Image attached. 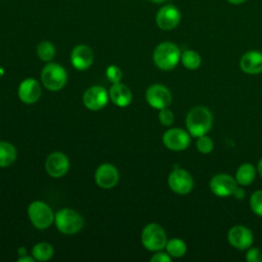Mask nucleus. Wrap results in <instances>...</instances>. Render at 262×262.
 I'll return each instance as SVG.
<instances>
[{
	"mask_svg": "<svg viewBox=\"0 0 262 262\" xmlns=\"http://www.w3.org/2000/svg\"><path fill=\"white\" fill-rule=\"evenodd\" d=\"M119 177L118 169L110 163H103L98 166L94 174L96 184L104 189H110L116 186L119 181Z\"/></svg>",
	"mask_w": 262,
	"mask_h": 262,
	"instance_id": "obj_15",
	"label": "nucleus"
},
{
	"mask_svg": "<svg viewBox=\"0 0 262 262\" xmlns=\"http://www.w3.org/2000/svg\"><path fill=\"white\" fill-rule=\"evenodd\" d=\"M17 261L18 262H23V261H27V262H34L35 261V259H34V257H29V256H26V255H23V256H20L18 259H17Z\"/></svg>",
	"mask_w": 262,
	"mask_h": 262,
	"instance_id": "obj_33",
	"label": "nucleus"
},
{
	"mask_svg": "<svg viewBox=\"0 0 262 262\" xmlns=\"http://www.w3.org/2000/svg\"><path fill=\"white\" fill-rule=\"evenodd\" d=\"M54 254L53 247L48 243H38L32 249V256L37 261H48Z\"/></svg>",
	"mask_w": 262,
	"mask_h": 262,
	"instance_id": "obj_22",
	"label": "nucleus"
},
{
	"mask_svg": "<svg viewBox=\"0 0 262 262\" xmlns=\"http://www.w3.org/2000/svg\"><path fill=\"white\" fill-rule=\"evenodd\" d=\"M37 55L43 61H50L55 56V47L49 41H42L37 46Z\"/></svg>",
	"mask_w": 262,
	"mask_h": 262,
	"instance_id": "obj_25",
	"label": "nucleus"
},
{
	"mask_svg": "<svg viewBox=\"0 0 262 262\" xmlns=\"http://www.w3.org/2000/svg\"><path fill=\"white\" fill-rule=\"evenodd\" d=\"M145 98L151 107L160 111L170 105L172 94L166 86L162 84H152L146 89Z\"/></svg>",
	"mask_w": 262,
	"mask_h": 262,
	"instance_id": "obj_8",
	"label": "nucleus"
},
{
	"mask_svg": "<svg viewBox=\"0 0 262 262\" xmlns=\"http://www.w3.org/2000/svg\"><path fill=\"white\" fill-rule=\"evenodd\" d=\"M195 146H196V149L201 154L207 155V154H210L213 150L214 142L211 139V137H209V136H207V134H205V135H202V136L198 137Z\"/></svg>",
	"mask_w": 262,
	"mask_h": 262,
	"instance_id": "obj_26",
	"label": "nucleus"
},
{
	"mask_svg": "<svg viewBox=\"0 0 262 262\" xmlns=\"http://www.w3.org/2000/svg\"><path fill=\"white\" fill-rule=\"evenodd\" d=\"M232 195H233L235 199H237V200H242V199H244V196H245V190H244L242 187H238V186H237V187L234 189Z\"/></svg>",
	"mask_w": 262,
	"mask_h": 262,
	"instance_id": "obj_32",
	"label": "nucleus"
},
{
	"mask_svg": "<svg viewBox=\"0 0 262 262\" xmlns=\"http://www.w3.org/2000/svg\"><path fill=\"white\" fill-rule=\"evenodd\" d=\"M110 95L108 92L102 86H91L83 94V103L90 111H99L103 108L107 101Z\"/></svg>",
	"mask_w": 262,
	"mask_h": 262,
	"instance_id": "obj_11",
	"label": "nucleus"
},
{
	"mask_svg": "<svg viewBox=\"0 0 262 262\" xmlns=\"http://www.w3.org/2000/svg\"><path fill=\"white\" fill-rule=\"evenodd\" d=\"M54 223L61 233L74 234L83 228L84 218L77 211L70 208H63L55 213Z\"/></svg>",
	"mask_w": 262,
	"mask_h": 262,
	"instance_id": "obj_3",
	"label": "nucleus"
},
{
	"mask_svg": "<svg viewBox=\"0 0 262 262\" xmlns=\"http://www.w3.org/2000/svg\"><path fill=\"white\" fill-rule=\"evenodd\" d=\"M186 129L190 136L199 137L207 134L213 126V115L203 105L192 107L186 116Z\"/></svg>",
	"mask_w": 262,
	"mask_h": 262,
	"instance_id": "obj_1",
	"label": "nucleus"
},
{
	"mask_svg": "<svg viewBox=\"0 0 262 262\" xmlns=\"http://www.w3.org/2000/svg\"><path fill=\"white\" fill-rule=\"evenodd\" d=\"M159 121L163 126H171L174 122V115L168 107L160 110Z\"/></svg>",
	"mask_w": 262,
	"mask_h": 262,
	"instance_id": "obj_29",
	"label": "nucleus"
},
{
	"mask_svg": "<svg viewBox=\"0 0 262 262\" xmlns=\"http://www.w3.org/2000/svg\"><path fill=\"white\" fill-rule=\"evenodd\" d=\"M250 207L252 211L257 215L262 217V190H256L252 193L250 198Z\"/></svg>",
	"mask_w": 262,
	"mask_h": 262,
	"instance_id": "obj_27",
	"label": "nucleus"
},
{
	"mask_svg": "<svg viewBox=\"0 0 262 262\" xmlns=\"http://www.w3.org/2000/svg\"><path fill=\"white\" fill-rule=\"evenodd\" d=\"M242 71L249 75H258L262 73V52L251 50L244 53L239 60Z\"/></svg>",
	"mask_w": 262,
	"mask_h": 262,
	"instance_id": "obj_18",
	"label": "nucleus"
},
{
	"mask_svg": "<svg viewBox=\"0 0 262 262\" xmlns=\"http://www.w3.org/2000/svg\"><path fill=\"white\" fill-rule=\"evenodd\" d=\"M105 75L108 81H111L113 84L114 83H119L122 79V71L119 67L115 64H111L106 68Z\"/></svg>",
	"mask_w": 262,
	"mask_h": 262,
	"instance_id": "obj_28",
	"label": "nucleus"
},
{
	"mask_svg": "<svg viewBox=\"0 0 262 262\" xmlns=\"http://www.w3.org/2000/svg\"><path fill=\"white\" fill-rule=\"evenodd\" d=\"M165 249L172 258H180L184 256L187 251L186 244L182 239L177 237L169 239L166 244Z\"/></svg>",
	"mask_w": 262,
	"mask_h": 262,
	"instance_id": "obj_23",
	"label": "nucleus"
},
{
	"mask_svg": "<svg viewBox=\"0 0 262 262\" xmlns=\"http://www.w3.org/2000/svg\"><path fill=\"white\" fill-rule=\"evenodd\" d=\"M246 259L249 262H261L262 261V252L258 248H249Z\"/></svg>",
	"mask_w": 262,
	"mask_h": 262,
	"instance_id": "obj_30",
	"label": "nucleus"
},
{
	"mask_svg": "<svg viewBox=\"0 0 262 262\" xmlns=\"http://www.w3.org/2000/svg\"><path fill=\"white\" fill-rule=\"evenodd\" d=\"M45 169L51 177H62L70 169L69 158L61 151L51 152L45 161Z\"/></svg>",
	"mask_w": 262,
	"mask_h": 262,
	"instance_id": "obj_13",
	"label": "nucleus"
},
{
	"mask_svg": "<svg viewBox=\"0 0 262 262\" xmlns=\"http://www.w3.org/2000/svg\"><path fill=\"white\" fill-rule=\"evenodd\" d=\"M171 256L168 253L162 252L161 251H157L156 254L152 255V257L150 258L151 262H170L171 261Z\"/></svg>",
	"mask_w": 262,
	"mask_h": 262,
	"instance_id": "obj_31",
	"label": "nucleus"
},
{
	"mask_svg": "<svg viewBox=\"0 0 262 262\" xmlns=\"http://www.w3.org/2000/svg\"><path fill=\"white\" fill-rule=\"evenodd\" d=\"M151 2H155V3H163V2H165L166 0H150Z\"/></svg>",
	"mask_w": 262,
	"mask_h": 262,
	"instance_id": "obj_36",
	"label": "nucleus"
},
{
	"mask_svg": "<svg viewBox=\"0 0 262 262\" xmlns=\"http://www.w3.org/2000/svg\"><path fill=\"white\" fill-rule=\"evenodd\" d=\"M164 145L173 151H181L190 144V134L181 128H171L163 134Z\"/></svg>",
	"mask_w": 262,
	"mask_h": 262,
	"instance_id": "obj_9",
	"label": "nucleus"
},
{
	"mask_svg": "<svg viewBox=\"0 0 262 262\" xmlns=\"http://www.w3.org/2000/svg\"><path fill=\"white\" fill-rule=\"evenodd\" d=\"M227 241L233 248L237 250H246L252 246L254 235L248 227L244 225H234L227 233Z\"/></svg>",
	"mask_w": 262,
	"mask_h": 262,
	"instance_id": "obj_14",
	"label": "nucleus"
},
{
	"mask_svg": "<svg viewBox=\"0 0 262 262\" xmlns=\"http://www.w3.org/2000/svg\"><path fill=\"white\" fill-rule=\"evenodd\" d=\"M28 216L37 229H46L54 222L52 209L42 201H34L29 205Z\"/></svg>",
	"mask_w": 262,
	"mask_h": 262,
	"instance_id": "obj_6",
	"label": "nucleus"
},
{
	"mask_svg": "<svg viewBox=\"0 0 262 262\" xmlns=\"http://www.w3.org/2000/svg\"><path fill=\"white\" fill-rule=\"evenodd\" d=\"M181 20V13L179 9L172 5L167 4L162 6L156 14L157 26L164 31H171L175 29Z\"/></svg>",
	"mask_w": 262,
	"mask_h": 262,
	"instance_id": "obj_10",
	"label": "nucleus"
},
{
	"mask_svg": "<svg viewBox=\"0 0 262 262\" xmlns=\"http://www.w3.org/2000/svg\"><path fill=\"white\" fill-rule=\"evenodd\" d=\"M17 151L13 144L7 141H0V168L12 165L16 159Z\"/></svg>",
	"mask_w": 262,
	"mask_h": 262,
	"instance_id": "obj_21",
	"label": "nucleus"
},
{
	"mask_svg": "<svg viewBox=\"0 0 262 262\" xmlns=\"http://www.w3.org/2000/svg\"><path fill=\"white\" fill-rule=\"evenodd\" d=\"M168 185L175 193L186 194L193 188V179L188 171L176 168L168 176Z\"/></svg>",
	"mask_w": 262,
	"mask_h": 262,
	"instance_id": "obj_7",
	"label": "nucleus"
},
{
	"mask_svg": "<svg viewBox=\"0 0 262 262\" xmlns=\"http://www.w3.org/2000/svg\"><path fill=\"white\" fill-rule=\"evenodd\" d=\"M209 186L215 195L225 198L232 195L234 189L237 187V182L232 176L225 173H220L211 178Z\"/></svg>",
	"mask_w": 262,
	"mask_h": 262,
	"instance_id": "obj_12",
	"label": "nucleus"
},
{
	"mask_svg": "<svg viewBox=\"0 0 262 262\" xmlns=\"http://www.w3.org/2000/svg\"><path fill=\"white\" fill-rule=\"evenodd\" d=\"M167 242L166 231L158 223H149L141 231V244L148 251H161L165 249Z\"/></svg>",
	"mask_w": 262,
	"mask_h": 262,
	"instance_id": "obj_5",
	"label": "nucleus"
},
{
	"mask_svg": "<svg viewBox=\"0 0 262 262\" xmlns=\"http://www.w3.org/2000/svg\"><path fill=\"white\" fill-rule=\"evenodd\" d=\"M180 60L182 62V64L184 66V68H186L187 70H196L201 63H202V58L201 55L191 49H187L184 50L181 53L180 56Z\"/></svg>",
	"mask_w": 262,
	"mask_h": 262,
	"instance_id": "obj_24",
	"label": "nucleus"
},
{
	"mask_svg": "<svg viewBox=\"0 0 262 262\" xmlns=\"http://www.w3.org/2000/svg\"><path fill=\"white\" fill-rule=\"evenodd\" d=\"M17 95L24 103H35L41 96V86L37 80L27 78L20 82L17 89Z\"/></svg>",
	"mask_w": 262,
	"mask_h": 262,
	"instance_id": "obj_17",
	"label": "nucleus"
},
{
	"mask_svg": "<svg viewBox=\"0 0 262 262\" xmlns=\"http://www.w3.org/2000/svg\"><path fill=\"white\" fill-rule=\"evenodd\" d=\"M41 81L49 91L61 90L68 82V74L62 66L56 62L47 63L41 72Z\"/></svg>",
	"mask_w": 262,
	"mask_h": 262,
	"instance_id": "obj_4",
	"label": "nucleus"
},
{
	"mask_svg": "<svg viewBox=\"0 0 262 262\" xmlns=\"http://www.w3.org/2000/svg\"><path fill=\"white\" fill-rule=\"evenodd\" d=\"M108 95L114 104L120 107L128 106L132 101V92L130 89L122 83H114L110 90Z\"/></svg>",
	"mask_w": 262,
	"mask_h": 262,
	"instance_id": "obj_19",
	"label": "nucleus"
},
{
	"mask_svg": "<svg viewBox=\"0 0 262 262\" xmlns=\"http://www.w3.org/2000/svg\"><path fill=\"white\" fill-rule=\"evenodd\" d=\"M180 56L181 52L176 44L172 42H162L155 48L152 59L159 69L170 71L177 66Z\"/></svg>",
	"mask_w": 262,
	"mask_h": 262,
	"instance_id": "obj_2",
	"label": "nucleus"
},
{
	"mask_svg": "<svg viewBox=\"0 0 262 262\" xmlns=\"http://www.w3.org/2000/svg\"><path fill=\"white\" fill-rule=\"evenodd\" d=\"M228 3L230 4H233V5H238V4H242L244 3L246 0H226Z\"/></svg>",
	"mask_w": 262,
	"mask_h": 262,
	"instance_id": "obj_34",
	"label": "nucleus"
},
{
	"mask_svg": "<svg viewBox=\"0 0 262 262\" xmlns=\"http://www.w3.org/2000/svg\"><path fill=\"white\" fill-rule=\"evenodd\" d=\"M256 177V169L251 163L242 164L235 172V180L242 186L250 185Z\"/></svg>",
	"mask_w": 262,
	"mask_h": 262,
	"instance_id": "obj_20",
	"label": "nucleus"
},
{
	"mask_svg": "<svg viewBox=\"0 0 262 262\" xmlns=\"http://www.w3.org/2000/svg\"><path fill=\"white\" fill-rule=\"evenodd\" d=\"M94 60V54L92 49L84 44H80L74 47L71 52L72 66L78 71H85L89 69Z\"/></svg>",
	"mask_w": 262,
	"mask_h": 262,
	"instance_id": "obj_16",
	"label": "nucleus"
},
{
	"mask_svg": "<svg viewBox=\"0 0 262 262\" xmlns=\"http://www.w3.org/2000/svg\"><path fill=\"white\" fill-rule=\"evenodd\" d=\"M257 170L260 174V176L262 177V159H260V161L258 162V166H257Z\"/></svg>",
	"mask_w": 262,
	"mask_h": 262,
	"instance_id": "obj_35",
	"label": "nucleus"
}]
</instances>
